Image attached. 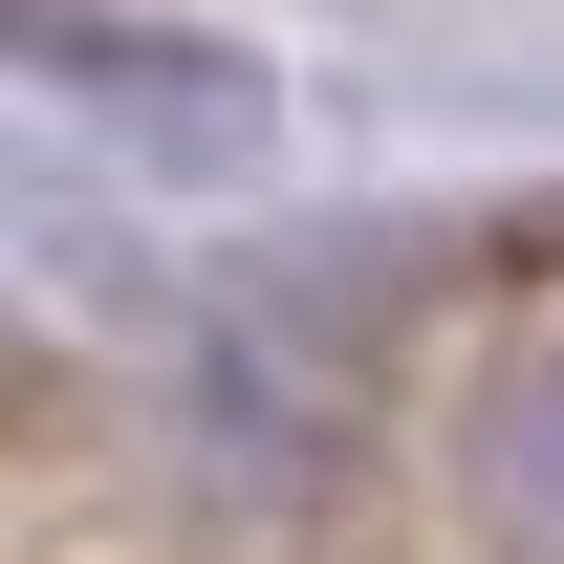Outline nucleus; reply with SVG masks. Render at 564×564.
Returning <instances> with one entry per match:
<instances>
[{
  "label": "nucleus",
  "mask_w": 564,
  "mask_h": 564,
  "mask_svg": "<svg viewBox=\"0 0 564 564\" xmlns=\"http://www.w3.org/2000/svg\"><path fill=\"white\" fill-rule=\"evenodd\" d=\"M456 478H478L499 564H564V326L478 369V413H456Z\"/></svg>",
  "instance_id": "nucleus-1"
}]
</instances>
